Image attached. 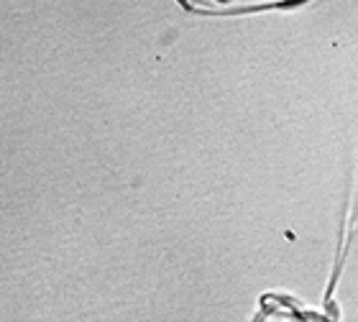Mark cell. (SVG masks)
<instances>
[{
  "label": "cell",
  "mask_w": 358,
  "mask_h": 322,
  "mask_svg": "<svg viewBox=\"0 0 358 322\" xmlns=\"http://www.w3.org/2000/svg\"><path fill=\"white\" fill-rule=\"evenodd\" d=\"M177 3L185 8L187 13L202 15V18H236V15L266 13V10H294V8L313 3V0H266V3H246V6H225V8L197 6L192 0H177Z\"/></svg>",
  "instance_id": "1"
}]
</instances>
